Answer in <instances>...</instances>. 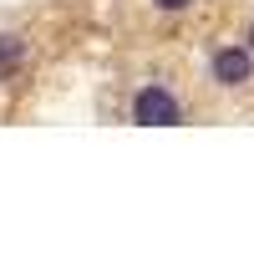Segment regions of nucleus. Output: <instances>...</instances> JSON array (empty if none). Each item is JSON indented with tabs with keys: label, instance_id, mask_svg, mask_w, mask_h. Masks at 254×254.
Masks as SVG:
<instances>
[{
	"label": "nucleus",
	"instance_id": "7ed1b4c3",
	"mask_svg": "<svg viewBox=\"0 0 254 254\" xmlns=\"http://www.w3.org/2000/svg\"><path fill=\"white\" fill-rule=\"evenodd\" d=\"M20 56H26V41H20V36H10V31H0V71L20 66Z\"/></svg>",
	"mask_w": 254,
	"mask_h": 254
},
{
	"label": "nucleus",
	"instance_id": "39448f33",
	"mask_svg": "<svg viewBox=\"0 0 254 254\" xmlns=\"http://www.w3.org/2000/svg\"><path fill=\"white\" fill-rule=\"evenodd\" d=\"M249 51H254V26H249Z\"/></svg>",
	"mask_w": 254,
	"mask_h": 254
},
{
	"label": "nucleus",
	"instance_id": "f257e3e1",
	"mask_svg": "<svg viewBox=\"0 0 254 254\" xmlns=\"http://www.w3.org/2000/svg\"><path fill=\"white\" fill-rule=\"evenodd\" d=\"M132 122L137 127H178L183 122V102L163 81H147V87L132 92Z\"/></svg>",
	"mask_w": 254,
	"mask_h": 254
},
{
	"label": "nucleus",
	"instance_id": "20e7f679",
	"mask_svg": "<svg viewBox=\"0 0 254 254\" xmlns=\"http://www.w3.org/2000/svg\"><path fill=\"white\" fill-rule=\"evenodd\" d=\"M153 5H158V10H168V15H178V10L193 5V0H153Z\"/></svg>",
	"mask_w": 254,
	"mask_h": 254
},
{
	"label": "nucleus",
	"instance_id": "f03ea898",
	"mask_svg": "<svg viewBox=\"0 0 254 254\" xmlns=\"http://www.w3.org/2000/svg\"><path fill=\"white\" fill-rule=\"evenodd\" d=\"M208 76H214L219 87H244L254 76V51L249 46H219L208 56Z\"/></svg>",
	"mask_w": 254,
	"mask_h": 254
}]
</instances>
